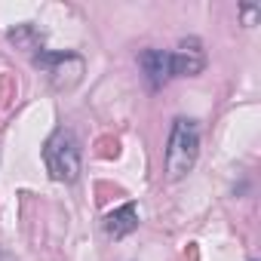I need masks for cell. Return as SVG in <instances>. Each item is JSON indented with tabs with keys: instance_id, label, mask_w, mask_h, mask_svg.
<instances>
[{
	"instance_id": "obj_1",
	"label": "cell",
	"mask_w": 261,
	"mask_h": 261,
	"mask_svg": "<svg viewBox=\"0 0 261 261\" xmlns=\"http://www.w3.org/2000/svg\"><path fill=\"white\" fill-rule=\"evenodd\" d=\"M200 157V126L188 117H178L172 123V133L166 142V178L169 181H181Z\"/></svg>"
},
{
	"instance_id": "obj_2",
	"label": "cell",
	"mask_w": 261,
	"mask_h": 261,
	"mask_svg": "<svg viewBox=\"0 0 261 261\" xmlns=\"http://www.w3.org/2000/svg\"><path fill=\"white\" fill-rule=\"evenodd\" d=\"M43 163H46V172L53 181H62V185H74L80 178V145H77V136L71 129L59 126L56 133L46 139L43 145Z\"/></svg>"
},
{
	"instance_id": "obj_3",
	"label": "cell",
	"mask_w": 261,
	"mask_h": 261,
	"mask_svg": "<svg viewBox=\"0 0 261 261\" xmlns=\"http://www.w3.org/2000/svg\"><path fill=\"white\" fill-rule=\"evenodd\" d=\"M83 59L80 56H71V53H49V49H40L34 53V65L59 86V89H71L83 71H68V65H80Z\"/></svg>"
},
{
	"instance_id": "obj_4",
	"label": "cell",
	"mask_w": 261,
	"mask_h": 261,
	"mask_svg": "<svg viewBox=\"0 0 261 261\" xmlns=\"http://www.w3.org/2000/svg\"><path fill=\"white\" fill-rule=\"evenodd\" d=\"M139 65H142L145 80H148L151 89H160V86L169 83V77H172V56L163 53V49H145V53L139 56Z\"/></svg>"
},
{
	"instance_id": "obj_5",
	"label": "cell",
	"mask_w": 261,
	"mask_h": 261,
	"mask_svg": "<svg viewBox=\"0 0 261 261\" xmlns=\"http://www.w3.org/2000/svg\"><path fill=\"white\" fill-rule=\"evenodd\" d=\"M169 56H172V77H194L206 68V56L197 40H185L181 49L169 53Z\"/></svg>"
},
{
	"instance_id": "obj_6",
	"label": "cell",
	"mask_w": 261,
	"mask_h": 261,
	"mask_svg": "<svg viewBox=\"0 0 261 261\" xmlns=\"http://www.w3.org/2000/svg\"><path fill=\"white\" fill-rule=\"evenodd\" d=\"M101 224H105V233H108V237L123 240L126 233H133V230L139 227V206H136V203H123L120 209L108 212Z\"/></svg>"
},
{
	"instance_id": "obj_7",
	"label": "cell",
	"mask_w": 261,
	"mask_h": 261,
	"mask_svg": "<svg viewBox=\"0 0 261 261\" xmlns=\"http://www.w3.org/2000/svg\"><path fill=\"white\" fill-rule=\"evenodd\" d=\"M10 40H13V43H19V46H25V49H31V53L43 49V46H40V37H37V31H34L31 25L13 28V31H10Z\"/></svg>"
}]
</instances>
